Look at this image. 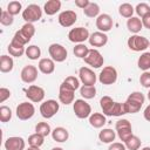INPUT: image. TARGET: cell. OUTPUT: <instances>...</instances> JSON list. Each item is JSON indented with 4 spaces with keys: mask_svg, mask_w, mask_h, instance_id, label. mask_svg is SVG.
<instances>
[{
    "mask_svg": "<svg viewBox=\"0 0 150 150\" xmlns=\"http://www.w3.org/2000/svg\"><path fill=\"white\" fill-rule=\"evenodd\" d=\"M96 28L98 29V32H102V33H105V32H109L111 28H112V19L109 14H100L97 18H96Z\"/></svg>",
    "mask_w": 150,
    "mask_h": 150,
    "instance_id": "cell-15",
    "label": "cell"
},
{
    "mask_svg": "<svg viewBox=\"0 0 150 150\" xmlns=\"http://www.w3.org/2000/svg\"><path fill=\"white\" fill-rule=\"evenodd\" d=\"M26 56L29 60H38L41 56V49L40 47L35 46V45H30L26 48Z\"/></svg>",
    "mask_w": 150,
    "mask_h": 150,
    "instance_id": "cell-34",
    "label": "cell"
},
{
    "mask_svg": "<svg viewBox=\"0 0 150 150\" xmlns=\"http://www.w3.org/2000/svg\"><path fill=\"white\" fill-rule=\"evenodd\" d=\"M12 118V110L7 105H1L0 107V121L2 123L9 122V120Z\"/></svg>",
    "mask_w": 150,
    "mask_h": 150,
    "instance_id": "cell-41",
    "label": "cell"
},
{
    "mask_svg": "<svg viewBox=\"0 0 150 150\" xmlns=\"http://www.w3.org/2000/svg\"><path fill=\"white\" fill-rule=\"evenodd\" d=\"M7 50L11 56H14V57H21L23 54H26V48L22 47V46H19V45H15L13 42H11L7 47Z\"/></svg>",
    "mask_w": 150,
    "mask_h": 150,
    "instance_id": "cell-29",
    "label": "cell"
},
{
    "mask_svg": "<svg viewBox=\"0 0 150 150\" xmlns=\"http://www.w3.org/2000/svg\"><path fill=\"white\" fill-rule=\"evenodd\" d=\"M42 16V9L39 5L30 4L22 11V19L26 21V23H33L41 19Z\"/></svg>",
    "mask_w": 150,
    "mask_h": 150,
    "instance_id": "cell-3",
    "label": "cell"
},
{
    "mask_svg": "<svg viewBox=\"0 0 150 150\" xmlns=\"http://www.w3.org/2000/svg\"><path fill=\"white\" fill-rule=\"evenodd\" d=\"M4 145H5L6 150H25L26 143H25V139L22 137L12 136L5 141Z\"/></svg>",
    "mask_w": 150,
    "mask_h": 150,
    "instance_id": "cell-17",
    "label": "cell"
},
{
    "mask_svg": "<svg viewBox=\"0 0 150 150\" xmlns=\"http://www.w3.org/2000/svg\"><path fill=\"white\" fill-rule=\"evenodd\" d=\"M57 20H59V23H60L62 27L68 28V27H71V26L76 22V20H77V14H76L74 11H70V9L63 11V12H61V13L59 14Z\"/></svg>",
    "mask_w": 150,
    "mask_h": 150,
    "instance_id": "cell-14",
    "label": "cell"
},
{
    "mask_svg": "<svg viewBox=\"0 0 150 150\" xmlns=\"http://www.w3.org/2000/svg\"><path fill=\"white\" fill-rule=\"evenodd\" d=\"M61 84L64 86L66 88H68V89L75 91L76 89L80 88V80L76 79L75 76H68V77H66V79L62 81Z\"/></svg>",
    "mask_w": 150,
    "mask_h": 150,
    "instance_id": "cell-32",
    "label": "cell"
},
{
    "mask_svg": "<svg viewBox=\"0 0 150 150\" xmlns=\"http://www.w3.org/2000/svg\"><path fill=\"white\" fill-rule=\"evenodd\" d=\"M35 132L46 137L48 135L52 134V129H50V125L47 123V122H39L36 125H35Z\"/></svg>",
    "mask_w": 150,
    "mask_h": 150,
    "instance_id": "cell-36",
    "label": "cell"
},
{
    "mask_svg": "<svg viewBox=\"0 0 150 150\" xmlns=\"http://www.w3.org/2000/svg\"><path fill=\"white\" fill-rule=\"evenodd\" d=\"M139 83L142 84V87L150 89V71H143V74H141Z\"/></svg>",
    "mask_w": 150,
    "mask_h": 150,
    "instance_id": "cell-44",
    "label": "cell"
},
{
    "mask_svg": "<svg viewBox=\"0 0 150 150\" xmlns=\"http://www.w3.org/2000/svg\"><path fill=\"white\" fill-rule=\"evenodd\" d=\"M115 130H116V134L118 136V138L124 143L127 139H129L134 134H132V127H131V123L125 120V118H122V120H118L115 124Z\"/></svg>",
    "mask_w": 150,
    "mask_h": 150,
    "instance_id": "cell-2",
    "label": "cell"
},
{
    "mask_svg": "<svg viewBox=\"0 0 150 150\" xmlns=\"http://www.w3.org/2000/svg\"><path fill=\"white\" fill-rule=\"evenodd\" d=\"M16 117L21 121H27L29 118H32L35 114V108L33 105V103L29 102H21L19 103V105L16 107L15 110Z\"/></svg>",
    "mask_w": 150,
    "mask_h": 150,
    "instance_id": "cell-9",
    "label": "cell"
},
{
    "mask_svg": "<svg viewBox=\"0 0 150 150\" xmlns=\"http://www.w3.org/2000/svg\"><path fill=\"white\" fill-rule=\"evenodd\" d=\"M83 60L88 66H91L93 68H101L104 63V59H103L102 54L97 49H94V48L89 49L88 55Z\"/></svg>",
    "mask_w": 150,
    "mask_h": 150,
    "instance_id": "cell-11",
    "label": "cell"
},
{
    "mask_svg": "<svg viewBox=\"0 0 150 150\" xmlns=\"http://www.w3.org/2000/svg\"><path fill=\"white\" fill-rule=\"evenodd\" d=\"M145 101L144 95L141 91H132L125 100L124 107L127 110V114H136L141 110L143 103Z\"/></svg>",
    "mask_w": 150,
    "mask_h": 150,
    "instance_id": "cell-1",
    "label": "cell"
},
{
    "mask_svg": "<svg viewBox=\"0 0 150 150\" xmlns=\"http://www.w3.org/2000/svg\"><path fill=\"white\" fill-rule=\"evenodd\" d=\"M134 12H135V8L132 7L131 4H128V2H124V4L120 5V7H118V13H120V15L123 16V18H127V19L132 18Z\"/></svg>",
    "mask_w": 150,
    "mask_h": 150,
    "instance_id": "cell-30",
    "label": "cell"
},
{
    "mask_svg": "<svg viewBox=\"0 0 150 150\" xmlns=\"http://www.w3.org/2000/svg\"><path fill=\"white\" fill-rule=\"evenodd\" d=\"M38 68L42 74L49 75L55 70V62L50 57H43V59H40L38 63Z\"/></svg>",
    "mask_w": 150,
    "mask_h": 150,
    "instance_id": "cell-20",
    "label": "cell"
},
{
    "mask_svg": "<svg viewBox=\"0 0 150 150\" xmlns=\"http://www.w3.org/2000/svg\"><path fill=\"white\" fill-rule=\"evenodd\" d=\"M20 77L25 83H33L38 79V68L33 64H27L22 68Z\"/></svg>",
    "mask_w": 150,
    "mask_h": 150,
    "instance_id": "cell-16",
    "label": "cell"
},
{
    "mask_svg": "<svg viewBox=\"0 0 150 150\" xmlns=\"http://www.w3.org/2000/svg\"><path fill=\"white\" fill-rule=\"evenodd\" d=\"M107 122V118H105V115L101 114V112H93L90 116H89V124L96 129L98 128H102Z\"/></svg>",
    "mask_w": 150,
    "mask_h": 150,
    "instance_id": "cell-23",
    "label": "cell"
},
{
    "mask_svg": "<svg viewBox=\"0 0 150 150\" xmlns=\"http://www.w3.org/2000/svg\"><path fill=\"white\" fill-rule=\"evenodd\" d=\"M149 47H150V46H149Z\"/></svg>",
    "mask_w": 150,
    "mask_h": 150,
    "instance_id": "cell-54",
    "label": "cell"
},
{
    "mask_svg": "<svg viewBox=\"0 0 150 150\" xmlns=\"http://www.w3.org/2000/svg\"><path fill=\"white\" fill-rule=\"evenodd\" d=\"M73 110L75 112V116L77 118H81V120L87 118L91 115V107L83 98L75 100V102L73 103Z\"/></svg>",
    "mask_w": 150,
    "mask_h": 150,
    "instance_id": "cell-7",
    "label": "cell"
},
{
    "mask_svg": "<svg viewBox=\"0 0 150 150\" xmlns=\"http://www.w3.org/2000/svg\"><path fill=\"white\" fill-rule=\"evenodd\" d=\"M90 36L89 32L87 28L84 27H75V28H71L68 33V39L70 42H74V43H83L86 40H88Z\"/></svg>",
    "mask_w": 150,
    "mask_h": 150,
    "instance_id": "cell-10",
    "label": "cell"
},
{
    "mask_svg": "<svg viewBox=\"0 0 150 150\" xmlns=\"http://www.w3.org/2000/svg\"><path fill=\"white\" fill-rule=\"evenodd\" d=\"M43 142H45V137L41 136V135H39V134H36V132L32 134V135L28 137V144H29V146L40 148V146L43 144Z\"/></svg>",
    "mask_w": 150,
    "mask_h": 150,
    "instance_id": "cell-38",
    "label": "cell"
},
{
    "mask_svg": "<svg viewBox=\"0 0 150 150\" xmlns=\"http://www.w3.org/2000/svg\"><path fill=\"white\" fill-rule=\"evenodd\" d=\"M114 104H115V101L110 96H107V95L105 96H102L101 100H100V105H101V109L103 111V115L110 116Z\"/></svg>",
    "mask_w": 150,
    "mask_h": 150,
    "instance_id": "cell-22",
    "label": "cell"
},
{
    "mask_svg": "<svg viewBox=\"0 0 150 150\" xmlns=\"http://www.w3.org/2000/svg\"><path fill=\"white\" fill-rule=\"evenodd\" d=\"M21 9H22V5H21V2H19V1H11L8 5H7V12L11 14V15H16V14H19L20 12H21Z\"/></svg>",
    "mask_w": 150,
    "mask_h": 150,
    "instance_id": "cell-39",
    "label": "cell"
},
{
    "mask_svg": "<svg viewBox=\"0 0 150 150\" xmlns=\"http://www.w3.org/2000/svg\"><path fill=\"white\" fill-rule=\"evenodd\" d=\"M80 94L84 100H90L96 96V88L95 86H82L80 88Z\"/></svg>",
    "mask_w": 150,
    "mask_h": 150,
    "instance_id": "cell-31",
    "label": "cell"
},
{
    "mask_svg": "<svg viewBox=\"0 0 150 150\" xmlns=\"http://www.w3.org/2000/svg\"><path fill=\"white\" fill-rule=\"evenodd\" d=\"M14 61L12 56L8 55H1L0 56V71L1 73H9L13 70Z\"/></svg>",
    "mask_w": 150,
    "mask_h": 150,
    "instance_id": "cell-27",
    "label": "cell"
},
{
    "mask_svg": "<svg viewBox=\"0 0 150 150\" xmlns=\"http://www.w3.org/2000/svg\"><path fill=\"white\" fill-rule=\"evenodd\" d=\"M148 98H149V101H150V89H149V91H148Z\"/></svg>",
    "mask_w": 150,
    "mask_h": 150,
    "instance_id": "cell-53",
    "label": "cell"
},
{
    "mask_svg": "<svg viewBox=\"0 0 150 150\" xmlns=\"http://www.w3.org/2000/svg\"><path fill=\"white\" fill-rule=\"evenodd\" d=\"M14 22V16L11 15L7 11H2L0 15V23L2 26H11Z\"/></svg>",
    "mask_w": 150,
    "mask_h": 150,
    "instance_id": "cell-43",
    "label": "cell"
},
{
    "mask_svg": "<svg viewBox=\"0 0 150 150\" xmlns=\"http://www.w3.org/2000/svg\"><path fill=\"white\" fill-rule=\"evenodd\" d=\"M88 41L93 47H103L108 42V35L102 32H94L93 34H90Z\"/></svg>",
    "mask_w": 150,
    "mask_h": 150,
    "instance_id": "cell-18",
    "label": "cell"
},
{
    "mask_svg": "<svg viewBox=\"0 0 150 150\" xmlns=\"http://www.w3.org/2000/svg\"><path fill=\"white\" fill-rule=\"evenodd\" d=\"M60 109V103L55 100H47L41 103L40 105V114L43 118H52L54 115L57 114Z\"/></svg>",
    "mask_w": 150,
    "mask_h": 150,
    "instance_id": "cell-6",
    "label": "cell"
},
{
    "mask_svg": "<svg viewBox=\"0 0 150 150\" xmlns=\"http://www.w3.org/2000/svg\"><path fill=\"white\" fill-rule=\"evenodd\" d=\"M73 52H74V55H75L76 57H79V59H84V57L88 55V53H89V48H88L84 43H79V45H76V46L74 47Z\"/></svg>",
    "mask_w": 150,
    "mask_h": 150,
    "instance_id": "cell-37",
    "label": "cell"
},
{
    "mask_svg": "<svg viewBox=\"0 0 150 150\" xmlns=\"http://www.w3.org/2000/svg\"><path fill=\"white\" fill-rule=\"evenodd\" d=\"M108 150H127V148L122 142H112L110 143Z\"/></svg>",
    "mask_w": 150,
    "mask_h": 150,
    "instance_id": "cell-46",
    "label": "cell"
},
{
    "mask_svg": "<svg viewBox=\"0 0 150 150\" xmlns=\"http://www.w3.org/2000/svg\"><path fill=\"white\" fill-rule=\"evenodd\" d=\"M79 77L82 82V86H95L97 81L96 74L88 67H81L79 70Z\"/></svg>",
    "mask_w": 150,
    "mask_h": 150,
    "instance_id": "cell-13",
    "label": "cell"
},
{
    "mask_svg": "<svg viewBox=\"0 0 150 150\" xmlns=\"http://www.w3.org/2000/svg\"><path fill=\"white\" fill-rule=\"evenodd\" d=\"M61 9V1L60 0H49L43 6V11L47 15L52 16L54 14H56Z\"/></svg>",
    "mask_w": 150,
    "mask_h": 150,
    "instance_id": "cell-24",
    "label": "cell"
},
{
    "mask_svg": "<svg viewBox=\"0 0 150 150\" xmlns=\"http://www.w3.org/2000/svg\"><path fill=\"white\" fill-rule=\"evenodd\" d=\"M26 97L33 102V103H39L42 102L45 98V89L40 86H35L32 84L28 87V89L26 90Z\"/></svg>",
    "mask_w": 150,
    "mask_h": 150,
    "instance_id": "cell-12",
    "label": "cell"
},
{
    "mask_svg": "<svg viewBox=\"0 0 150 150\" xmlns=\"http://www.w3.org/2000/svg\"><path fill=\"white\" fill-rule=\"evenodd\" d=\"M127 28L129 29V32L134 33V34H137L138 32H141L143 29V23H142V20L137 16H132L130 19H128L127 21Z\"/></svg>",
    "mask_w": 150,
    "mask_h": 150,
    "instance_id": "cell-25",
    "label": "cell"
},
{
    "mask_svg": "<svg viewBox=\"0 0 150 150\" xmlns=\"http://www.w3.org/2000/svg\"><path fill=\"white\" fill-rule=\"evenodd\" d=\"M143 116H144V118H145L148 122H150V104L146 105V108L144 109V111H143Z\"/></svg>",
    "mask_w": 150,
    "mask_h": 150,
    "instance_id": "cell-49",
    "label": "cell"
},
{
    "mask_svg": "<svg viewBox=\"0 0 150 150\" xmlns=\"http://www.w3.org/2000/svg\"><path fill=\"white\" fill-rule=\"evenodd\" d=\"M74 93L75 91H73V90L66 88L64 86L60 84V88H59V101L62 104H66V105H68L70 103H74V97H75Z\"/></svg>",
    "mask_w": 150,
    "mask_h": 150,
    "instance_id": "cell-19",
    "label": "cell"
},
{
    "mask_svg": "<svg viewBox=\"0 0 150 150\" xmlns=\"http://www.w3.org/2000/svg\"><path fill=\"white\" fill-rule=\"evenodd\" d=\"M48 53H49L50 59L54 62H63V61H66V59L68 56L67 49L60 43H52L48 47Z\"/></svg>",
    "mask_w": 150,
    "mask_h": 150,
    "instance_id": "cell-8",
    "label": "cell"
},
{
    "mask_svg": "<svg viewBox=\"0 0 150 150\" xmlns=\"http://www.w3.org/2000/svg\"><path fill=\"white\" fill-rule=\"evenodd\" d=\"M27 150H40V148H35V146H29Z\"/></svg>",
    "mask_w": 150,
    "mask_h": 150,
    "instance_id": "cell-50",
    "label": "cell"
},
{
    "mask_svg": "<svg viewBox=\"0 0 150 150\" xmlns=\"http://www.w3.org/2000/svg\"><path fill=\"white\" fill-rule=\"evenodd\" d=\"M83 13L88 18H97L100 15V6L96 2H90L88 7L83 9Z\"/></svg>",
    "mask_w": 150,
    "mask_h": 150,
    "instance_id": "cell-33",
    "label": "cell"
},
{
    "mask_svg": "<svg viewBox=\"0 0 150 150\" xmlns=\"http://www.w3.org/2000/svg\"><path fill=\"white\" fill-rule=\"evenodd\" d=\"M141 150H150V146H144V148H142Z\"/></svg>",
    "mask_w": 150,
    "mask_h": 150,
    "instance_id": "cell-52",
    "label": "cell"
},
{
    "mask_svg": "<svg viewBox=\"0 0 150 150\" xmlns=\"http://www.w3.org/2000/svg\"><path fill=\"white\" fill-rule=\"evenodd\" d=\"M90 4L89 0H75V6L81 8V9H84L88 7V5Z\"/></svg>",
    "mask_w": 150,
    "mask_h": 150,
    "instance_id": "cell-47",
    "label": "cell"
},
{
    "mask_svg": "<svg viewBox=\"0 0 150 150\" xmlns=\"http://www.w3.org/2000/svg\"><path fill=\"white\" fill-rule=\"evenodd\" d=\"M52 150H63L62 148H60V146H55V148H53Z\"/></svg>",
    "mask_w": 150,
    "mask_h": 150,
    "instance_id": "cell-51",
    "label": "cell"
},
{
    "mask_svg": "<svg viewBox=\"0 0 150 150\" xmlns=\"http://www.w3.org/2000/svg\"><path fill=\"white\" fill-rule=\"evenodd\" d=\"M20 32L30 41V39H32V38L34 36V34H35V27H34L33 23H25V25L21 27Z\"/></svg>",
    "mask_w": 150,
    "mask_h": 150,
    "instance_id": "cell-40",
    "label": "cell"
},
{
    "mask_svg": "<svg viewBox=\"0 0 150 150\" xmlns=\"http://www.w3.org/2000/svg\"><path fill=\"white\" fill-rule=\"evenodd\" d=\"M116 138V131L110 129V128H105L102 129L98 134V139L102 143H112Z\"/></svg>",
    "mask_w": 150,
    "mask_h": 150,
    "instance_id": "cell-26",
    "label": "cell"
},
{
    "mask_svg": "<svg viewBox=\"0 0 150 150\" xmlns=\"http://www.w3.org/2000/svg\"><path fill=\"white\" fill-rule=\"evenodd\" d=\"M117 76L118 74H117L116 68H114L112 66H105L98 74V81L102 84L110 86L117 81Z\"/></svg>",
    "mask_w": 150,
    "mask_h": 150,
    "instance_id": "cell-5",
    "label": "cell"
},
{
    "mask_svg": "<svg viewBox=\"0 0 150 150\" xmlns=\"http://www.w3.org/2000/svg\"><path fill=\"white\" fill-rule=\"evenodd\" d=\"M50 135H52V138L59 143H63L69 138V132L63 127H56L54 130H52Z\"/></svg>",
    "mask_w": 150,
    "mask_h": 150,
    "instance_id": "cell-21",
    "label": "cell"
},
{
    "mask_svg": "<svg viewBox=\"0 0 150 150\" xmlns=\"http://www.w3.org/2000/svg\"><path fill=\"white\" fill-rule=\"evenodd\" d=\"M141 20H142L143 27H145V28L150 29V13H149V14H146L145 16H143Z\"/></svg>",
    "mask_w": 150,
    "mask_h": 150,
    "instance_id": "cell-48",
    "label": "cell"
},
{
    "mask_svg": "<svg viewBox=\"0 0 150 150\" xmlns=\"http://www.w3.org/2000/svg\"><path fill=\"white\" fill-rule=\"evenodd\" d=\"M137 66L141 70L148 71L150 69V52H144L137 60Z\"/></svg>",
    "mask_w": 150,
    "mask_h": 150,
    "instance_id": "cell-28",
    "label": "cell"
},
{
    "mask_svg": "<svg viewBox=\"0 0 150 150\" xmlns=\"http://www.w3.org/2000/svg\"><path fill=\"white\" fill-rule=\"evenodd\" d=\"M128 47L129 49L134 50V52H142V50H145L149 46H150V41L145 38V36H142V35H137V34H134L131 35L128 41Z\"/></svg>",
    "mask_w": 150,
    "mask_h": 150,
    "instance_id": "cell-4",
    "label": "cell"
},
{
    "mask_svg": "<svg viewBox=\"0 0 150 150\" xmlns=\"http://www.w3.org/2000/svg\"><path fill=\"white\" fill-rule=\"evenodd\" d=\"M135 12H136V14H137L138 16L143 18V16H145L146 14L150 13V6H149L148 4H145V2L137 4V6H136V8H135Z\"/></svg>",
    "mask_w": 150,
    "mask_h": 150,
    "instance_id": "cell-42",
    "label": "cell"
},
{
    "mask_svg": "<svg viewBox=\"0 0 150 150\" xmlns=\"http://www.w3.org/2000/svg\"><path fill=\"white\" fill-rule=\"evenodd\" d=\"M12 93L8 88H5V87H1L0 88V103H4L6 100H8L11 97Z\"/></svg>",
    "mask_w": 150,
    "mask_h": 150,
    "instance_id": "cell-45",
    "label": "cell"
},
{
    "mask_svg": "<svg viewBox=\"0 0 150 150\" xmlns=\"http://www.w3.org/2000/svg\"><path fill=\"white\" fill-rule=\"evenodd\" d=\"M141 144H142V141L139 139V137L132 135L129 139H127L124 142V145L128 150H138L141 148Z\"/></svg>",
    "mask_w": 150,
    "mask_h": 150,
    "instance_id": "cell-35",
    "label": "cell"
}]
</instances>
